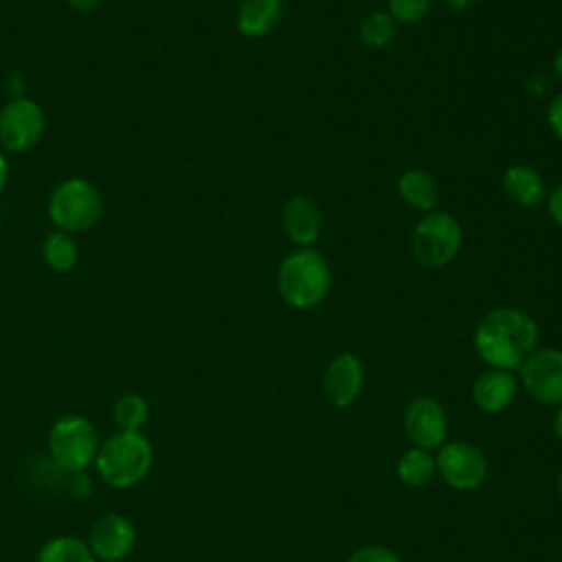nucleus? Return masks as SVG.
<instances>
[{
	"label": "nucleus",
	"mask_w": 562,
	"mask_h": 562,
	"mask_svg": "<svg viewBox=\"0 0 562 562\" xmlns=\"http://www.w3.org/2000/svg\"><path fill=\"white\" fill-rule=\"evenodd\" d=\"M538 323L520 307L503 305L485 312L474 327L476 356L492 369L514 371L538 347Z\"/></svg>",
	"instance_id": "f257e3e1"
},
{
	"label": "nucleus",
	"mask_w": 562,
	"mask_h": 562,
	"mask_svg": "<svg viewBox=\"0 0 562 562\" xmlns=\"http://www.w3.org/2000/svg\"><path fill=\"white\" fill-rule=\"evenodd\" d=\"M331 288L327 259L314 248L288 252L277 268V292L294 310H312L325 301Z\"/></svg>",
	"instance_id": "f03ea898"
},
{
	"label": "nucleus",
	"mask_w": 562,
	"mask_h": 562,
	"mask_svg": "<svg viewBox=\"0 0 562 562\" xmlns=\"http://www.w3.org/2000/svg\"><path fill=\"white\" fill-rule=\"evenodd\" d=\"M154 463V446L151 441L138 432L116 430L110 435L97 452L94 468L99 479L116 490L134 487L140 483Z\"/></svg>",
	"instance_id": "7ed1b4c3"
},
{
	"label": "nucleus",
	"mask_w": 562,
	"mask_h": 562,
	"mask_svg": "<svg viewBox=\"0 0 562 562\" xmlns=\"http://www.w3.org/2000/svg\"><path fill=\"white\" fill-rule=\"evenodd\" d=\"M101 439L83 415H61L48 430V457L61 472H83L94 463Z\"/></svg>",
	"instance_id": "20e7f679"
},
{
	"label": "nucleus",
	"mask_w": 562,
	"mask_h": 562,
	"mask_svg": "<svg viewBox=\"0 0 562 562\" xmlns=\"http://www.w3.org/2000/svg\"><path fill=\"white\" fill-rule=\"evenodd\" d=\"M103 215L101 193L86 178H68L59 182L48 200V217L64 233H86L99 224Z\"/></svg>",
	"instance_id": "39448f33"
},
{
	"label": "nucleus",
	"mask_w": 562,
	"mask_h": 562,
	"mask_svg": "<svg viewBox=\"0 0 562 562\" xmlns=\"http://www.w3.org/2000/svg\"><path fill=\"white\" fill-rule=\"evenodd\" d=\"M463 228L461 222L448 211H428L415 224L411 235L413 257L426 268L448 266L461 250Z\"/></svg>",
	"instance_id": "423d86ee"
},
{
	"label": "nucleus",
	"mask_w": 562,
	"mask_h": 562,
	"mask_svg": "<svg viewBox=\"0 0 562 562\" xmlns=\"http://www.w3.org/2000/svg\"><path fill=\"white\" fill-rule=\"evenodd\" d=\"M437 461V474L457 492H474L487 479V459L483 450L470 441L454 439L441 446Z\"/></svg>",
	"instance_id": "0eeeda50"
},
{
	"label": "nucleus",
	"mask_w": 562,
	"mask_h": 562,
	"mask_svg": "<svg viewBox=\"0 0 562 562\" xmlns=\"http://www.w3.org/2000/svg\"><path fill=\"white\" fill-rule=\"evenodd\" d=\"M520 386L544 406L562 404V349L536 347L518 367Z\"/></svg>",
	"instance_id": "6e6552de"
},
{
	"label": "nucleus",
	"mask_w": 562,
	"mask_h": 562,
	"mask_svg": "<svg viewBox=\"0 0 562 562\" xmlns=\"http://www.w3.org/2000/svg\"><path fill=\"white\" fill-rule=\"evenodd\" d=\"M44 127V110L26 97H15L0 110V145L7 151L33 149L42 140Z\"/></svg>",
	"instance_id": "1a4fd4ad"
},
{
	"label": "nucleus",
	"mask_w": 562,
	"mask_h": 562,
	"mask_svg": "<svg viewBox=\"0 0 562 562\" xmlns=\"http://www.w3.org/2000/svg\"><path fill=\"white\" fill-rule=\"evenodd\" d=\"M404 430L417 448H441L448 437V415L443 404L430 395L413 397L404 408Z\"/></svg>",
	"instance_id": "9d476101"
},
{
	"label": "nucleus",
	"mask_w": 562,
	"mask_h": 562,
	"mask_svg": "<svg viewBox=\"0 0 562 562\" xmlns=\"http://www.w3.org/2000/svg\"><path fill=\"white\" fill-rule=\"evenodd\" d=\"M86 542L97 562H123L136 544V527L123 514H105L92 522Z\"/></svg>",
	"instance_id": "9b49d317"
},
{
	"label": "nucleus",
	"mask_w": 562,
	"mask_h": 562,
	"mask_svg": "<svg viewBox=\"0 0 562 562\" xmlns=\"http://www.w3.org/2000/svg\"><path fill=\"white\" fill-rule=\"evenodd\" d=\"M364 384V367L362 360L351 353L342 351L334 356L323 373V393L327 402L336 408H347L353 404Z\"/></svg>",
	"instance_id": "f8f14e48"
},
{
	"label": "nucleus",
	"mask_w": 562,
	"mask_h": 562,
	"mask_svg": "<svg viewBox=\"0 0 562 562\" xmlns=\"http://www.w3.org/2000/svg\"><path fill=\"white\" fill-rule=\"evenodd\" d=\"M325 226L321 206L307 195H292L281 209L283 235L296 248H310L318 241Z\"/></svg>",
	"instance_id": "ddd939ff"
},
{
	"label": "nucleus",
	"mask_w": 562,
	"mask_h": 562,
	"mask_svg": "<svg viewBox=\"0 0 562 562\" xmlns=\"http://www.w3.org/2000/svg\"><path fill=\"white\" fill-rule=\"evenodd\" d=\"M518 395V380L507 369L487 367L472 384V402L481 413L496 415L505 411Z\"/></svg>",
	"instance_id": "4468645a"
},
{
	"label": "nucleus",
	"mask_w": 562,
	"mask_h": 562,
	"mask_svg": "<svg viewBox=\"0 0 562 562\" xmlns=\"http://www.w3.org/2000/svg\"><path fill=\"white\" fill-rule=\"evenodd\" d=\"M283 0H241L235 13V26L244 37H266L283 22Z\"/></svg>",
	"instance_id": "2eb2a0df"
},
{
	"label": "nucleus",
	"mask_w": 562,
	"mask_h": 562,
	"mask_svg": "<svg viewBox=\"0 0 562 562\" xmlns=\"http://www.w3.org/2000/svg\"><path fill=\"white\" fill-rule=\"evenodd\" d=\"M503 191L520 209H536L547 200V187L542 176L525 162L505 169Z\"/></svg>",
	"instance_id": "dca6fc26"
},
{
	"label": "nucleus",
	"mask_w": 562,
	"mask_h": 562,
	"mask_svg": "<svg viewBox=\"0 0 562 562\" xmlns=\"http://www.w3.org/2000/svg\"><path fill=\"white\" fill-rule=\"evenodd\" d=\"M397 193L406 206L422 211V213L435 211V206L439 202V184H437L435 176L419 167L406 169L397 178Z\"/></svg>",
	"instance_id": "f3484780"
},
{
	"label": "nucleus",
	"mask_w": 562,
	"mask_h": 562,
	"mask_svg": "<svg viewBox=\"0 0 562 562\" xmlns=\"http://www.w3.org/2000/svg\"><path fill=\"white\" fill-rule=\"evenodd\" d=\"M395 474L406 487H424L437 476V461L430 450L411 446L397 459Z\"/></svg>",
	"instance_id": "a211bd4d"
},
{
	"label": "nucleus",
	"mask_w": 562,
	"mask_h": 562,
	"mask_svg": "<svg viewBox=\"0 0 562 562\" xmlns=\"http://www.w3.org/2000/svg\"><path fill=\"white\" fill-rule=\"evenodd\" d=\"M35 562H97L86 540L77 536H55L46 540Z\"/></svg>",
	"instance_id": "6ab92c4d"
},
{
	"label": "nucleus",
	"mask_w": 562,
	"mask_h": 562,
	"mask_svg": "<svg viewBox=\"0 0 562 562\" xmlns=\"http://www.w3.org/2000/svg\"><path fill=\"white\" fill-rule=\"evenodd\" d=\"M42 257L46 266L55 272H70L77 266L79 259V248L70 233L64 231H53L46 235L42 244Z\"/></svg>",
	"instance_id": "aec40b11"
},
{
	"label": "nucleus",
	"mask_w": 562,
	"mask_h": 562,
	"mask_svg": "<svg viewBox=\"0 0 562 562\" xmlns=\"http://www.w3.org/2000/svg\"><path fill=\"white\" fill-rule=\"evenodd\" d=\"M112 417L114 424L119 426V430H127V432H138L143 430V426L147 424L149 417V404L143 395L138 393H125L114 402L112 408Z\"/></svg>",
	"instance_id": "412c9836"
},
{
	"label": "nucleus",
	"mask_w": 562,
	"mask_h": 562,
	"mask_svg": "<svg viewBox=\"0 0 562 562\" xmlns=\"http://www.w3.org/2000/svg\"><path fill=\"white\" fill-rule=\"evenodd\" d=\"M397 22L389 15V11H371L362 22H360V40L369 48H386L395 35H397Z\"/></svg>",
	"instance_id": "4be33fe9"
},
{
	"label": "nucleus",
	"mask_w": 562,
	"mask_h": 562,
	"mask_svg": "<svg viewBox=\"0 0 562 562\" xmlns=\"http://www.w3.org/2000/svg\"><path fill=\"white\" fill-rule=\"evenodd\" d=\"M432 7V0H386V11L397 24H417L422 22Z\"/></svg>",
	"instance_id": "5701e85b"
},
{
	"label": "nucleus",
	"mask_w": 562,
	"mask_h": 562,
	"mask_svg": "<svg viewBox=\"0 0 562 562\" xmlns=\"http://www.w3.org/2000/svg\"><path fill=\"white\" fill-rule=\"evenodd\" d=\"M347 562H402V558L382 544H367L356 549Z\"/></svg>",
	"instance_id": "b1692460"
},
{
	"label": "nucleus",
	"mask_w": 562,
	"mask_h": 562,
	"mask_svg": "<svg viewBox=\"0 0 562 562\" xmlns=\"http://www.w3.org/2000/svg\"><path fill=\"white\" fill-rule=\"evenodd\" d=\"M547 125L558 140H562V92L555 94L547 105Z\"/></svg>",
	"instance_id": "393cba45"
},
{
	"label": "nucleus",
	"mask_w": 562,
	"mask_h": 562,
	"mask_svg": "<svg viewBox=\"0 0 562 562\" xmlns=\"http://www.w3.org/2000/svg\"><path fill=\"white\" fill-rule=\"evenodd\" d=\"M544 204H547V211H549L551 220L562 228V182L555 184V187L547 193Z\"/></svg>",
	"instance_id": "a878e982"
},
{
	"label": "nucleus",
	"mask_w": 562,
	"mask_h": 562,
	"mask_svg": "<svg viewBox=\"0 0 562 562\" xmlns=\"http://www.w3.org/2000/svg\"><path fill=\"white\" fill-rule=\"evenodd\" d=\"M75 11H79V13H92V11H97L99 7H101V2L103 0H66Z\"/></svg>",
	"instance_id": "bb28decb"
},
{
	"label": "nucleus",
	"mask_w": 562,
	"mask_h": 562,
	"mask_svg": "<svg viewBox=\"0 0 562 562\" xmlns=\"http://www.w3.org/2000/svg\"><path fill=\"white\" fill-rule=\"evenodd\" d=\"M551 75L555 77V81L562 83V46L555 50L553 61H551Z\"/></svg>",
	"instance_id": "cd10ccee"
},
{
	"label": "nucleus",
	"mask_w": 562,
	"mask_h": 562,
	"mask_svg": "<svg viewBox=\"0 0 562 562\" xmlns=\"http://www.w3.org/2000/svg\"><path fill=\"white\" fill-rule=\"evenodd\" d=\"M452 11H468L472 9L479 0H443Z\"/></svg>",
	"instance_id": "c85d7f7f"
},
{
	"label": "nucleus",
	"mask_w": 562,
	"mask_h": 562,
	"mask_svg": "<svg viewBox=\"0 0 562 562\" xmlns=\"http://www.w3.org/2000/svg\"><path fill=\"white\" fill-rule=\"evenodd\" d=\"M553 432H555V437L562 441V404L558 406L555 417H553Z\"/></svg>",
	"instance_id": "c756f323"
},
{
	"label": "nucleus",
	"mask_w": 562,
	"mask_h": 562,
	"mask_svg": "<svg viewBox=\"0 0 562 562\" xmlns=\"http://www.w3.org/2000/svg\"><path fill=\"white\" fill-rule=\"evenodd\" d=\"M7 178H9V167H7V158H4V154L0 151V191L4 189V184H7Z\"/></svg>",
	"instance_id": "7c9ffc66"
},
{
	"label": "nucleus",
	"mask_w": 562,
	"mask_h": 562,
	"mask_svg": "<svg viewBox=\"0 0 562 562\" xmlns=\"http://www.w3.org/2000/svg\"><path fill=\"white\" fill-rule=\"evenodd\" d=\"M555 490H558V496L562 501V470L558 472V481H555Z\"/></svg>",
	"instance_id": "2f4dec72"
}]
</instances>
